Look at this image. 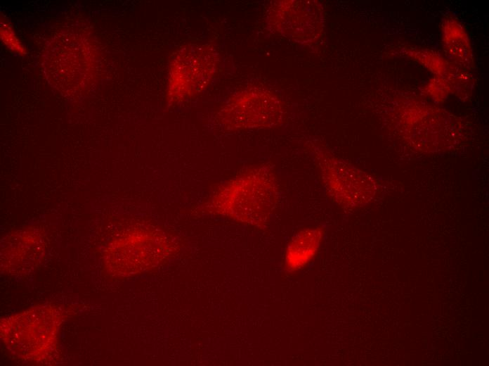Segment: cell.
<instances>
[{
  "label": "cell",
  "mask_w": 489,
  "mask_h": 366,
  "mask_svg": "<svg viewBox=\"0 0 489 366\" xmlns=\"http://www.w3.org/2000/svg\"><path fill=\"white\" fill-rule=\"evenodd\" d=\"M216 56L207 46L184 47L174 58L170 68L169 94L173 101L191 96L207 85L216 66Z\"/></svg>",
  "instance_id": "cell-3"
},
{
  "label": "cell",
  "mask_w": 489,
  "mask_h": 366,
  "mask_svg": "<svg viewBox=\"0 0 489 366\" xmlns=\"http://www.w3.org/2000/svg\"><path fill=\"white\" fill-rule=\"evenodd\" d=\"M443 32L445 49L449 54L463 67L470 68L473 65L470 44L460 25L448 22Z\"/></svg>",
  "instance_id": "cell-6"
},
{
  "label": "cell",
  "mask_w": 489,
  "mask_h": 366,
  "mask_svg": "<svg viewBox=\"0 0 489 366\" xmlns=\"http://www.w3.org/2000/svg\"><path fill=\"white\" fill-rule=\"evenodd\" d=\"M324 233L321 227H313L296 234L289 242L285 251L286 270H299L311 261L320 246Z\"/></svg>",
  "instance_id": "cell-5"
},
{
  "label": "cell",
  "mask_w": 489,
  "mask_h": 366,
  "mask_svg": "<svg viewBox=\"0 0 489 366\" xmlns=\"http://www.w3.org/2000/svg\"><path fill=\"white\" fill-rule=\"evenodd\" d=\"M279 194L274 170L259 165L221 183L213 192L208 207L217 215L261 226L267 223L276 208Z\"/></svg>",
  "instance_id": "cell-1"
},
{
  "label": "cell",
  "mask_w": 489,
  "mask_h": 366,
  "mask_svg": "<svg viewBox=\"0 0 489 366\" xmlns=\"http://www.w3.org/2000/svg\"><path fill=\"white\" fill-rule=\"evenodd\" d=\"M282 107L276 98L261 91L241 93L219 111V121L230 130L271 127L282 119Z\"/></svg>",
  "instance_id": "cell-4"
},
{
  "label": "cell",
  "mask_w": 489,
  "mask_h": 366,
  "mask_svg": "<svg viewBox=\"0 0 489 366\" xmlns=\"http://www.w3.org/2000/svg\"><path fill=\"white\" fill-rule=\"evenodd\" d=\"M1 37L5 44L13 51L19 54H25L26 51L18 39L11 26L8 23H3L1 25Z\"/></svg>",
  "instance_id": "cell-7"
},
{
  "label": "cell",
  "mask_w": 489,
  "mask_h": 366,
  "mask_svg": "<svg viewBox=\"0 0 489 366\" xmlns=\"http://www.w3.org/2000/svg\"><path fill=\"white\" fill-rule=\"evenodd\" d=\"M313 156L327 194L337 204L353 208L374 198L377 184L370 175L318 146L313 147Z\"/></svg>",
  "instance_id": "cell-2"
}]
</instances>
